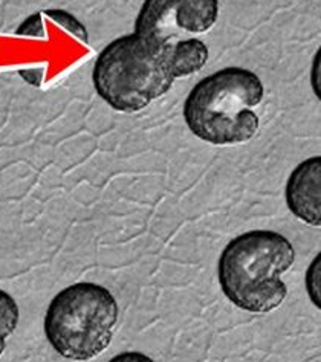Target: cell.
<instances>
[{"label": "cell", "instance_id": "6da1fadb", "mask_svg": "<svg viewBox=\"0 0 321 362\" xmlns=\"http://www.w3.org/2000/svg\"><path fill=\"white\" fill-rule=\"evenodd\" d=\"M296 260L292 243L276 231L243 233L225 246L217 263V277L225 297L235 308L268 313L288 295L281 275Z\"/></svg>", "mask_w": 321, "mask_h": 362}, {"label": "cell", "instance_id": "7a4b0ae2", "mask_svg": "<svg viewBox=\"0 0 321 362\" xmlns=\"http://www.w3.org/2000/svg\"><path fill=\"white\" fill-rule=\"evenodd\" d=\"M265 88L259 75L231 66L206 75L187 95L184 119L196 138L213 146H238L251 141L260 119Z\"/></svg>", "mask_w": 321, "mask_h": 362}, {"label": "cell", "instance_id": "3957f363", "mask_svg": "<svg viewBox=\"0 0 321 362\" xmlns=\"http://www.w3.org/2000/svg\"><path fill=\"white\" fill-rule=\"evenodd\" d=\"M118 303L105 286L75 283L60 291L45 315V335L69 361H88L105 351L118 322Z\"/></svg>", "mask_w": 321, "mask_h": 362}, {"label": "cell", "instance_id": "277c9868", "mask_svg": "<svg viewBox=\"0 0 321 362\" xmlns=\"http://www.w3.org/2000/svg\"><path fill=\"white\" fill-rule=\"evenodd\" d=\"M92 81L103 101L124 113L146 109L175 83L159 52L135 33L105 46L93 64Z\"/></svg>", "mask_w": 321, "mask_h": 362}, {"label": "cell", "instance_id": "5b68a950", "mask_svg": "<svg viewBox=\"0 0 321 362\" xmlns=\"http://www.w3.org/2000/svg\"><path fill=\"white\" fill-rule=\"evenodd\" d=\"M219 17V0H144L135 21V34L155 51L209 33Z\"/></svg>", "mask_w": 321, "mask_h": 362}, {"label": "cell", "instance_id": "8992f818", "mask_svg": "<svg viewBox=\"0 0 321 362\" xmlns=\"http://www.w3.org/2000/svg\"><path fill=\"white\" fill-rule=\"evenodd\" d=\"M291 213L310 226L321 223V158H309L292 170L286 184Z\"/></svg>", "mask_w": 321, "mask_h": 362}, {"label": "cell", "instance_id": "52a82bcc", "mask_svg": "<svg viewBox=\"0 0 321 362\" xmlns=\"http://www.w3.org/2000/svg\"><path fill=\"white\" fill-rule=\"evenodd\" d=\"M158 52L173 80L199 72L209 60V47L194 37L165 45Z\"/></svg>", "mask_w": 321, "mask_h": 362}, {"label": "cell", "instance_id": "ba28073f", "mask_svg": "<svg viewBox=\"0 0 321 362\" xmlns=\"http://www.w3.org/2000/svg\"><path fill=\"white\" fill-rule=\"evenodd\" d=\"M21 312L16 300L8 292L0 289V356L6 349V339L17 329Z\"/></svg>", "mask_w": 321, "mask_h": 362}, {"label": "cell", "instance_id": "9c48e42d", "mask_svg": "<svg viewBox=\"0 0 321 362\" xmlns=\"http://www.w3.org/2000/svg\"><path fill=\"white\" fill-rule=\"evenodd\" d=\"M43 13L48 14L51 18H54L57 23L63 25L69 33L77 35L81 42L88 43L89 35H88L86 28H84L71 13L63 11V9H48V11H43Z\"/></svg>", "mask_w": 321, "mask_h": 362}, {"label": "cell", "instance_id": "30bf717a", "mask_svg": "<svg viewBox=\"0 0 321 362\" xmlns=\"http://www.w3.org/2000/svg\"><path fill=\"white\" fill-rule=\"evenodd\" d=\"M320 264H321V254H318L314 262L310 263L309 269L306 272V289L310 300L317 306V309H321V301H320V279H321V271H320Z\"/></svg>", "mask_w": 321, "mask_h": 362}]
</instances>
